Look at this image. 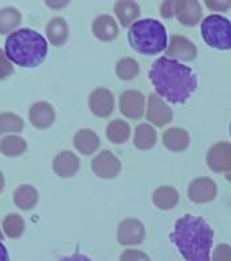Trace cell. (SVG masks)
<instances>
[{
	"instance_id": "cell-1",
	"label": "cell",
	"mask_w": 231,
	"mask_h": 261,
	"mask_svg": "<svg viewBox=\"0 0 231 261\" xmlns=\"http://www.w3.org/2000/svg\"><path fill=\"white\" fill-rule=\"evenodd\" d=\"M148 77L159 97L170 103H185L197 89V76L192 68L169 57H159Z\"/></svg>"
},
{
	"instance_id": "cell-2",
	"label": "cell",
	"mask_w": 231,
	"mask_h": 261,
	"mask_svg": "<svg viewBox=\"0 0 231 261\" xmlns=\"http://www.w3.org/2000/svg\"><path fill=\"white\" fill-rule=\"evenodd\" d=\"M170 241L187 261H210L214 230L201 216H181L174 224Z\"/></svg>"
},
{
	"instance_id": "cell-3",
	"label": "cell",
	"mask_w": 231,
	"mask_h": 261,
	"mask_svg": "<svg viewBox=\"0 0 231 261\" xmlns=\"http://www.w3.org/2000/svg\"><path fill=\"white\" fill-rule=\"evenodd\" d=\"M4 53L8 60L22 68H36L46 57L48 42L36 30L19 29L7 36Z\"/></svg>"
},
{
	"instance_id": "cell-4",
	"label": "cell",
	"mask_w": 231,
	"mask_h": 261,
	"mask_svg": "<svg viewBox=\"0 0 231 261\" xmlns=\"http://www.w3.org/2000/svg\"><path fill=\"white\" fill-rule=\"evenodd\" d=\"M128 41L135 52L146 56H154L167 49V33L162 22L157 19L136 20L131 24Z\"/></svg>"
},
{
	"instance_id": "cell-5",
	"label": "cell",
	"mask_w": 231,
	"mask_h": 261,
	"mask_svg": "<svg viewBox=\"0 0 231 261\" xmlns=\"http://www.w3.org/2000/svg\"><path fill=\"white\" fill-rule=\"evenodd\" d=\"M201 37L214 49H231V22L222 15L212 14L201 22Z\"/></svg>"
},
{
	"instance_id": "cell-6",
	"label": "cell",
	"mask_w": 231,
	"mask_h": 261,
	"mask_svg": "<svg viewBox=\"0 0 231 261\" xmlns=\"http://www.w3.org/2000/svg\"><path fill=\"white\" fill-rule=\"evenodd\" d=\"M91 169L97 177L105 179L116 178L121 170V162L113 152L108 150L101 151L99 154L93 159Z\"/></svg>"
},
{
	"instance_id": "cell-7",
	"label": "cell",
	"mask_w": 231,
	"mask_h": 261,
	"mask_svg": "<svg viewBox=\"0 0 231 261\" xmlns=\"http://www.w3.org/2000/svg\"><path fill=\"white\" fill-rule=\"evenodd\" d=\"M207 165L216 173L231 171V146L226 142H219L210 148L207 154Z\"/></svg>"
},
{
	"instance_id": "cell-8",
	"label": "cell",
	"mask_w": 231,
	"mask_h": 261,
	"mask_svg": "<svg viewBox=\"0 0 231 261\" xmlns=\"http://www.w3.org/2000/svg\"><path fill=\"white\" fill-rule=\"evenodd\" d=\"M146 237V228L140 220L135 218H128L122 220L117 230V240L121 245L130 246V245L142 244Z\"/></svg>"
},
{
	"instance_id": "cell-9",
	"label": "cell",
	"mask_w": 231,
	"mask_h": 261,
	"mask_svg": "<svg viewBox=\"0 0 231 261\" xmlns=\"http://www.w3.org/2000/svg\"><path fill=\"white\" fill-rule=\"evenodd\" d=\"M89 108L91 113L97 117H109L114 110V98L112 91L104 87L94 90L89 97Z\"/></svg>"
},
{
	"instance_id": "cell-10",
	"label": "cell",
	"mask_w": 231,
	"mask_h": 261,
	"mask_svg": "<svg viewBox=\"0 0 231 261\" xmlns=\"http://www.w3.org/2000/svg\"><path fill=\"white\" fill-rule=\"evenodd\" d=\"M146 99L140 91L136 90H126L120 95V112L125 117L138 120L144 113Z\"/></svg>"
},
{
	"instance_id": "cell-11",
	"label": "cell",
	"mask_w": 231,
	"mask_h": 261,
	"mask_svg": "<svg viewBox=\"0 0 231 261\" xmlns=\"http://www.w3.org/2000/svg\"><path fill=\"white\" fill-rule=\"evenodd\" d=\"M216 192H218L216 184L207 177H200V178L193 179L188 188V196L196 204L212 201L215 199Z\"/></svg>"
},
{
	"instance_id": "cell-12",
	"label": "cell",
	"mask_w": 231,
	"mask_h": 261,
	"mask_svg": "<svg viewBox=\"0 0 231 261\" xmlns=\"http://www.w3.org/2000/svg\"><path fill=\"white\" fill-rule=\"evenodd\" d=\"M147 120L157 126H165L173 120V112L165 102L159 98L158 94L151 93L148 95L147 105Z\"/></svg>"
},
{
	"instance_id": "cell-13",
	"label": "cell",
	"mask_w": 231,
	"mask_h": 261,
	"mask_svg": "<svg viewBox=\"0 0 231 261\" xmlns=\"http://www.w3.org/2000/svg\"><path fill=\"white\" fill-rule=\"evenodd\" d=\"M197 56V48L191 40L183 36H171L170 42L167 45L166 57H174V60L192 61Z\"/></svg>"
},
{
	"instance_id": "cell-14",
	"label": "cell",
	"mask_w": 231,
	"mask_h": 261,
	"mask_svg": "<svg viewBox=\"0 0 231 261\" xmlns=\"http://www.w3.org/2000/svg\"><path fill=\"white\" fill-rule=\"evenodd\" d=\"M203 15V10L199 2L196 0H178L175 2V16L179 23L184 26H195L200 22Z\"/></svg>"
},
{
	"instance_id": "cell-15",
	"label": "cell",
	"mask_w": 231,
	"mask_h": 261,
	"mask_svg": "<svg viewBox=\"0 0 231 261\" xmlns=\"http://www.w3.org/2000/svg\"><path fill=\"white\" fill-rule=\"evenodd\" d=\"M81 169V161L71 151H61L53 159V171L59 177L71 178Z\"/></svg>"
},
{
	"instance_id": "cell-16",
	"label": "cell",
	"mask_w": 231,
	"mask_h": 261,
	"mask_svg": "<svg viewBox=\"0 0 231 261\" xmlns=\"http://www.w3.org/2000/svg\"><path fill=\"white\" fill-rule=\"evenodd\" d=\"M29 118L36 128L45 129V128L53 125V122L56 120V113H55L53 106L48 102H36L30 108Z\"/></svg>"
},
{
	"instance_id": "cell-17",
	"label": "cell",
	"mask_w": 231,
	"mask_h": 261,
	"mask_svg": "<svg viewBox=\"0 0 231 261\" xmlns=\"http://www.w3.org/2000/svg\"><path fill=\"white\" fill-rule=\"evenodd\" d=\"M73 146L82 155H91L101 146V139L93 129H81L73 136Z\"/></svg>"
},
{
	"instance_id": "cell-18",
	"label": "cell",
	"mask_w": 231,
	"mask_h": 261,
	"mask_svg": "<svg viewBox=\"0 0 231 261\" xmlns=\"http://www.w3.org/2000/svg\"><path fill=\"white\" fill-rule=\"evenodd\" d=\"M93 34L99 41H112L118 34V26L110 15H99L93 22Z\"/></svg>"
},
{
	"instance_id": "cell-19",
	"label": "cell",
	"mask_w": 231,
	"mask_h": 261,
	"mask_svg": "<svg viewBox=\"0 0 231 261\" xmlns=\"http://www.w3.org/2000/svg\"><path fill=\"white\" fill-rule=\"evenodd\" d=\"M189 143H191L189 134L183 128H170L163 134V144L166 148L174 152L187 150Z\"/></svg>"
},
{
	"instance_id": "cell-20",
	"label": "cell",
	"mask_w": 231,
	"mask_h": 261,
	"mask_svg": "<svg viewBox=\"0 0 231 261\" xmlns=\"http://www.w3.org/2000/svg\"><path fill=\"white\" fill-rule=\"evenodd\" d=\"M46 36L55 46H61L68 38V24L60 16H55L46 24Z\"/></svg>"
},
{
	"instance_id": "cell-21",
	"label": "cell",
	"mask_w": 231,
	"mask_h": 261,
	"mask_svg": "<svg viewBox=\"0 0 231 261\" xmlns=\"http://www.w3.org/2000/svg\"><path fill=\"white\" fill-rule=\"evenodd\" d=\"M38 201V192L33 185L23 184L15 189L14 192V203L16 207H19L23 211H29L36 207Z\"/></svg>"
},
{
	"instance_id": "cell-22",
	"label": "cell",
	"mask_w": 231,
	"mask_h": 261,
	"mask_svg": "<svg viewBox=\"0 0 231 261\" xmlns=\"http://www.w3.org/2000/svg\"><path fill=\"white\" fill-rule=\"evenodd\" d=\"M114 14L121 22V26L126 28L130 26L132 22L140 15V7L136 2H131V0H121L114 4Z\"/></svg>"
},
{
	"instance_id": "cell-23",
	"label": "cell",
	"mask_w": 231,
	"mask_h": 261,
	"mask_svg": "<svg viewBox=\"0 0 231 261\" xmlns=\"http://www.w3.org/2000/svg\"><path fill=\"white\" fill-rule=\"evenodd\" d=\"M157 143V132L148 124H139L135 129L134 144L139 150H150Z\"/></svg>"
},
{
	"instance_id": "cell-24",
	"label": "cell",
	"mask_w": 231,
	"mask_h": 261,
	"mask_svg": "<svg viewBox=\"0 0 231 261\" xmlns=\"http://www.w3.org/2000/svg\"><path fill=\"white\" fill-rule=\"evenodd\" d=\"M179 195L173 187H161L152 193V203L159 210H171L178 203Z\"/></svg>"
},
{
	"instance_id": "cell-25",
	"label": "cell",
	"mask_w": 231,
	"mask_h": 261,
	"mask_svg": "<svg viewBox=\"0 0 231 261\" xmlns=\"http://www.w3.org/2000/svg\"><path fill=\"white\" fill-rule=\"evenodd\" d=\"M131 136V126L124 120H113L106 126V138L114 144H124Z\"/></svg>"
},
{
	"instance_id": "cell-26",
	"label": "cell",
	"mask_w": 231,
	"mask_h": 261,
	"mask_svg": "<svg viewBox=\"0 0 231 261\" xmlns=\"http://www.w3.org/2000/svg\"><path fill=\"white\" fill-rule=\"evenodd\" d=\"M26 148H28L26 140L15 135H8L0 140V152L10 158L19 156L26 151Z\"/></svg>"
},
{
	"instance_id": "cell-27",
	"label": "cell",
	"mask_w": 231,
	"mask_h": 261,
	"mask_svg": "<svg viewBox=\"0 0 231 261\" xmlns=\"http://www.w3.org/2000/svg\"><path fill=\"white\" fill-rule=\"evenodd\" d=\"M22 20L20 12L14 7H4L0 10V34H7L18 28Z\"/></svg>"
},
{
	"instance_id": "cell-28",
	"label": "cell",
	"mask_w": 231,
	"mask_h": 261,
	"mask_svg": "<svg viewBox=\"0 0 231 261\" xmlns=\"http://www.w3.org/2000/svg\"><path fill=\"white\" fill-rule=\"evenodd\" d=\"M116 73L121 81H132L139 75L138 61L131 57H124L116 65Z\"/></svg>"
},
{
	"instance_id": "cell-29",
	"label": "cell",
	"mask_w": 231,
	"mask_h": 261,
	"mask_svg": "<svg viewBox=\"0 0 231 261\" xmlns=\"http://www.w3.org/2000/svg\"><path fill=\"white\" fill-rule=\"evenodd\" d=\"M3 230L6 236L10 238H18L22 236L24 230V222L22 216L18 214H10L3 220Z\"/></svg>"
},
{
	"instance_id": "cell-30",
	"label": "cell",
	"mask_w": 231,
	"mask_h": 261,
	"mask_svg": "<svg viewBox=\"0 0 231 261\" xmlns=\"http://www.w3.org/2000/svg\"><path fill=\"white\" fill-rule=\"evenodd\" d=\"M23 120L14 113L0 114V135L10 134V132H20L23 129Z\"/></svg>"
},
{
	"instance_id": "cell-31",
	"label": "cell",
	"mask_w": 231,
	"mask_h": 261,
	"mask_svg": "<svg viewBox=\"0 0 231 261\" xmlns=\"http://www.w3.org/2000/svg\"><path fill=\"white\" fill-rule=\"evenodd\" d=\"M120 261H151L146 253L138 249H125L120 256Z\"/></svg>"
},
{
	"instance_id": "cell-32",
	"label": "cell",
	"mask_w": 231,
	"mask_h": 261,
	"mask_svg": "<svg viewBox=\"0 0 231 261\" xmlns=\"http://www.w3.org/2000/svg\"><path fill=\"white\" fill-rule=\"evenodd\" d=\"M211 261H231V246L226 244H220L214 250Z\"/></svg>"
},
{
	"instance_id": "cell-33",
	"label": "cell",
	"mask_w": 231,
	"mask_h": 261,
	"mask_svg": "<svg viewBox=\"0 0 231 261\" xmlns=\"http://www.w3.org/2000/svg\"><path fill=\"white\" fill-rule=\"evenodd\" d=\"M14 72V67L8 60V57L6 56L4 50L0 49V81H3L6 77H8Z\"/></svg>"
},
{
	"instance_id": "cell-34",
	"label": "cell",
	"mask_w": 231,
	"mask_h": 261,
	"mask_svg": "<svg viewBox=\"0 0 231 261\" xmlns=\"http://www.w3.org/2000/svg\"><path fill=\"white\" fill-rule=\"evenodd\" d=\"M208 8H211L214 11H227L231 7V0H226V2H218V0H207L206 2Z\"/></svg>"
},
{
	"instance_id": "cell-35",
	"label": "cell",
	"mask_w": 231,
	"mask_h": 261,
	"mask_svg": "<svg viewBox=\"0 0 231 261\" xmlns=\"http://www.w3.org/2000/svg\"><path fill=\"white\" fill-rule=\"evenodd\" d=\"M161 15L163 18H171V16L175 15V0L162 3V6H161Z\"/></svg>"
},
{
	"instance_id": "cell-36",
	"label": "cell",
	"mask_w": 231,
	"mask_h": 261,
	"mask_svg": "<svg viewBox=\"0 0 231 261\" xmlns=\"http://www.w3.org/2000/svg\"><path fill=\"white\" fill-rule=\"evenodd\" d=\"M59 261H94L93 258H90L89 256L86 254H82V253H73V254H69V256H64L59 258Z\"/></svg>"
},
{
	"instance_id": "cell-37",
	"label": "cell",
	"mask_w": 231,
	"mask_h": 261,
	"mask_svg": "<svg viewBox=\"0 0 231 261\" xmlns=\"http://www.w3.org/2000/svg\"><path fill=\"white\" fill-rule=\"evenodd\" d=\"M0 261H10V256H8L7 248L4 246V244L0 241Z\"/></svg>"
},
{
	"instance_id": "cell-38",
	"label": "cell",
	"mask_w": 231,
	"mask_h": 261,
	"mask_svg": "<svg viewBox=\"0 0 231 261\" xmlns=\"http://www.w3.org/2000/svg\"><path fill=\"white\" fill-rule=\"evenodd\" d=\"M68 4V2H52V0H48L46 2V6H49V7L52 8H60V7H64V6H67Z\"/></svg>"
},
{
	"instance_id": "cell-39",
	"label": "cell",
	"mask_w": 231,
	"mask_h": 261,
	"mask_svg": "<svg viewBox=\"0 0 231 261\" xmlns=\"http://www.w3.org/2000/svg\"><path fill=\"white\" fill-rule=\"evenodd\" d=\"M3 189H4V177L3 174H2V171H0V193H2Z\"/></svg>"
},
{
	"instance_id": "cell-40",
	"label": "cell",
	"mask_w": 231,
	"mask_h": 261,
	"mask_svg": "<svg viewBox=\"0 0 231 261\" xmlns=\"http://www.w3.org/2000/svg\"><path fill=\"white\" fill-rule=\"evenodd\" d=\"M226 178H227L228 181H231V171H230V173H227V174H226Z\"/></svg>"
},
{
	"instance_id": "cell-41",
	"label": "cell",
	"mask_w": 231,
	"mask_h": 261,
	"mask_svg": "<svg viewBox=\"0 0 231 261\" xmlns=\"http://www.w3.org/2000/svg\"><path fill=\"white\" fill-rule=\"evenodd\" d=\"M3 240V234H2V231H0V241Z\"/></svg>"
},
{
	"instance_id": "cell-42",
	"label": "cell",
	"mask_w": 231,
	"mask_h": 261,
	"mask_svg": "<svg viewBox=\"0 0 231 261\" xmlns=\"http://www.w3.org/2000/svg\"><path fill=\"white\" fill-rule=\"evenodd\" d=\"M228 132H230V136H231V122H230V126H228Z\"/></svg>"
}]
</instances>
